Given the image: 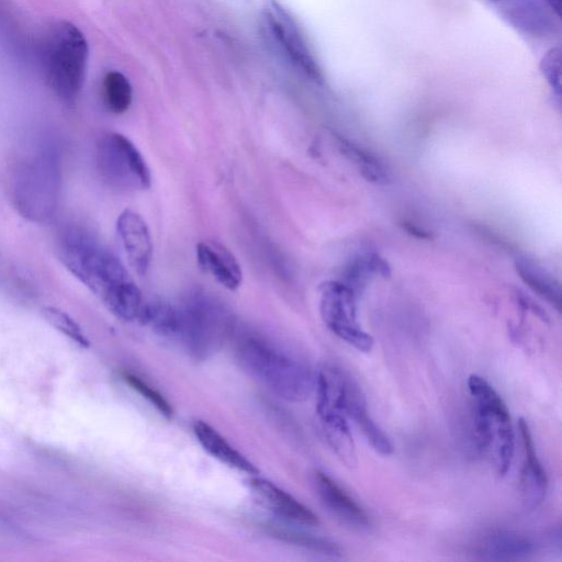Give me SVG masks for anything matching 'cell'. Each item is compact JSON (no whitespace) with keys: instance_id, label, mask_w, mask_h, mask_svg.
I'll return each mask as SVG.
<instances>
[{"instance_id":"obj_1","label":"cell","mask_w":562,"mask_h":562,"mask_svg":"<svg viewBox=\"0 0 562 562\" xmlns=\"http://www.w3.org/2000/svg\"><path fill=\"white\" fill-rule=\"evenodd\" d=\"M59 258L66 268L123 321L137 319L142 292L122 262L91 236L67 231L59 241Z\"/></svg>"},{"instance_id":"obj_2","label":"cell","mask_w":562,"mask_h":562,"mask_svg":"<svg viewBox=\"0 0 562 562\" xmlns=\"http://www.w3.org/2000/svg\"><path fill=\"white\" fill-rule=\"evenodd\" d=\"M243 369L283 400L305 401L315 387V374L299 358L257 338H244L237 348Z\"/></svg>"},{"instance_id":"obj_3","label":"cell","mask_w":562,"mask_h":562,"mask_svg":"<svg viewBox=\"0 0 562 562\" xmlns=\"http://www.w3.org/2000/svg\"><path fill=\"white\" fill-rule=\"evenodd\" d=\"M468 390L473 404L474 431L499 476H504L514 456V430L508 408L496 390L482 376L471 374Z\"/></svg>"},{"instance_id":"obj_4","label":"cell","mask_w":562,"mask_h":562,"mask_svg":"<svg viewBox=\"0 0 562 562\" xmlns=\"http://www.w3.org/2000/svg\"><path fill=\"white\" fill-rule=\"evenodd\" d=\"M317 414L335 412L350 418L360 428L373 449L383 456L393 452V446L371 417L361 387L346 371L325 366L315 374Z\"/></svg>"},{"instance_id":"obj_5","label":"cell","mask_w":562,"mask_h":562,"mask_svg":"<svg viewBox=\"0 0 562 562\" xmlns=\"http://www.w3.org/2000/svg\"><path fill=\"white\" fill-rule=\"evenodd\" d=\"M42 56L48 86L64 100H74L81 90L88 59L81 31L70 22H56L44 38Z\"/></svg>"},{"instance_id":"obj_6","label":"cell","mask_w":562,"mask_h":562,"mask_svg":"<svg viewBox=\"0 0 562 562\" xmlns=\"http://www.w3.org/2000/svg\"><path fill=\"white\" fill-rule=\"evenodd\" d=\"M98 167L112 187L143 191L150 187V170L137 147L120 133L104 135L98 144Z\"/></svg>"},{"instance_id":"obj_7","label":"cell","mask_w":562,"mask_h":562,"mask_svg":"<svg viewBox=\"0 0 562 562\" xmlns=\"http://www.w3.org/2000/svg\"><path fill=\"white\" fill-rule=\"evenodd\" d=\"M321 315L331 333L361 352H370L373 338L356 319L357 293L344 282L326 281L319 285Z\"/></svg>"},{"instance_id":"obj_8","label":"cell","mask_w":562,"mask_h":562,"mask_svg":"<svg viewBox=\"0 0 562 562\" xmlns=\"http://www.w3.org/2000/svg\"><path fill=\"white\" fill-rule=\"evenodd\" d=\"M265 10L273 36L292 63L313 81L322 83V69L294 18L274 0L268 1Z\"/></svg>"},{"instance_id":"obj_9","label":"cell","mask_w":562,"mask_h":562,"mask_svg":"<svg viewBox=\"0 0 562 562\" xmlns=\"http://www.w3.org/2000/svg\"><path fill=\"white\" fill-rule=\"evenodd\" d=\"M249 487L259 503L278 518L291 525L314 527L317 516L274 483L258 476L249 480Z\"/></svg>"},{"instance_id":"obj_10","label":"cell","mask_w":562,"mask_h":562,"mask_svg":"<svg viewBox=\"0 0 562 562\" xmlns=\"http://www.w3.org/2000/svg\"><path fill=\"white\" fill-rule=\"evenodd\" d=\"M116 233L131 268L144 276L153 258V241L145 220L126 209L117 217Z\"/></svg>"},{"instance_id":"obj_11","label":"cell","mask_w":562,"mask_h":562,"mask_svg":"<svg viewBox=\"0 0 562 562\" xmlns=\"http://www.w3.org/2000/svg\"><path fill=\"white\" fill-rule=\"evenodd\" d=\"M537 549V541L528 535L493 529L476 539L472 552L483 560L517 561L528 559Z\"/></svg>"},{"instance_id":"obj_12","label":"cell","mask_w":562,"mask_h":562,"mask_svg":"<svg viewBox=\"0 0 562 562\" xmlns=\"http://www.w3.org/2000/svg\"><path fill=\"white\" fill-rule=\"evenodd\" d=\"M518 429L524 451L520 473L522 502L526 508L535 509L542 503L546 496L548 477L537 456L529 425L522 417L518 420Z\"/></svg>"},{"instance_id":"obj_13","label":"cell","mask_w":562,"mask_h":562,"mask_svg":"<svg viewBox=\"0 0 562 562\" xmlns=\"http://www.w3.org/2000/svg\"><path fill=\"white\" fill-rule=\"evenodd\" d=\"M314 484L323 505L340 521L356 528L370 526L366 510L326 473L316 471Z\"/></svg>"},{"instance_id":"obj_14","label":"cell","mask_w":562,"mask_h":562,"mask_svg":"<svg viewBox=\"0 0 562 562\" xmlns=\"http://www.w3.org/2000/svg\"><path fill=\"white\" fill-rule=\"evenodd\" d=\"M196 260L201 269L218 284L236 290L243 280L241 268L233 252L215 240H203L196 245Z\"/></svg>"},{"instance_id":"obj_15","label":"cell","mask_w":562,"mask_h":562,"mask_svg":"<svg viewBox=\"0 0 562 562\" xmlns=\"http://www.w3.org/2000/svg\"><path fill=\"white\" fill-rule=\"evenodd\" d=\"M193 432L202 448L214 459L227 467L248 474L258 473V469L244 454L237 451L226 439L205 422L196 420Z\"/></svg>"},{"instance_id":"obj_16","label":"cell","mask_w":562,"mask_h":562,"mask_svg":"<svg viewBox=\"0 0 562 562\" xmlns=\"http://www.w3.org/2000/svg\"><path fill=\"white\" fill-rule=\"evenodd\" d=\"M137 319L157 335L179 340L182 326L180 307L162 301L143 303Z\"/></svg>"},{"instance_id":"obj_17","label":"cell","mask_w":562,"mask_h":562,"mask_svg":"<svg viewBox=\"0 0 562 562\" xmlns=\"http://www.w3.org/2000/svg\"><path fill=\"white\" fill-rule=\"evenodd\" d=\"M318 416L326 439L334 452L346 467L356 468L358 464L357 450L347 418L335 412Z\"/></svg>"},{"instance_id":"obj_18","label":"cell","mask_w":562,"mask_h":562,"mask_svg":"<svg viewBox=\"0 0 562 562\" xmlns=\"http://www.w3.org/2000/svg\"><path fill=\"white\" fill-rule=\"evenodd\" d=\"M516 270L520 279L541 299L561 308V286L559 281L542 266L528 258L516 260Z\"/></svg>"},{"instance_id":"obj_19","label":"cell","mask_w":562,"mask_h":562,"mask_svg":"<svg viewBox=\"0 0 562 562\" xmlns=\"http://www.w3.org/2000/svg\"><path fill=\"white\" fill-rule=\"evenodd\" d=\"M337 142L342 155L357 167L367 181L375 184L391 181V172L379 158L341 136H337Z\"/></svg>"},{"instance_id":"obj_20","label":"cell","mask_w":562,"mask_h":562,"mask_svg":"<svg viewBox=\"0 0 562 562\" xmlns=\"http://www.w3.org/2000/svg\"><path fill=\"white\" fill-rule=\"evenodd\" d=\"M103 97L112 113L126 112L132 103V87L127 78L119 71H109L103 79Z\"/></svg>"},{"instance_id":"obj_21","label":"cell","mask_w":562,"mask_h":562,"mask_svg":"<svg viewBox=\"0 0 562 562\" xmlns=\"http://www.w3.org/2000/svg\"><path fill=\"white\" fill-rule=\"evenodd\" d=\"M270 533L276 538H279L285 542L305 548L310 551H314L326 555H340V547L325 538L308 535L302 531L288 529L280 526H270Z\"/></svg>"},{"instance_id":"obj_22","label":"cell","mask_w":562,"mask_h":562,"mask_svg":"<svg viewBox=\"0 0 562 562\" xmlns=\"http://www.w3.org/2000/svg\"><path fill=\"white\" fill-rule=\"evenodd\" d=\"M44 318L57 330L66 335L68 338L72 339L76 344L81 347H89L90 341L82 331L79 324L69 316L66 312L53 307L46 306L42 311Z\"/></svg>"},{"instance_id":"obj_23","label":"cell","mask_w":562,"mask_h":562,"mask_svg":"<svg viewBox=\"0 0 562 562\" xmlns=\"http://www.w3.org/2000/svg\"><path fill=\"white\" fill-rule=\"evenodd\" d=\"M514 25L533 34L546 33L548 19L531 3L515 5L508 12Z\"/></svg>"},{"instance_id":"obj_24","label":"cell","mask_w":562,"mask_h":562,"mask_svg":"<svg viewBox=\"0 0 562 562\" xmlns=\"http://www.w3.org/2000/svg\"><path fill=\"white\" fill-rule=\"evenodd\" d=\"M124 380L144 398H146L155 408L165 417L169 418L172 415V407L168 401L155 389L149 386L146 382L137 375L124 373Z\"/></svg>"},{"instance_id":"obj_25","label":"cell","mask_w":562,"mask_h":562,"mask_svg":"<svg viewBox=\"0 0 562 562\" xmlns=\"http://www.w3.org/2000/svg\"><path fill=\"white\" fill-rule=\"evenodd\" d=\"M540 71L558 98L561 95V49L550 48L540 61Z\"/></svg>"},{"instance_id":"obj_26","label":"cell","mask_w":562,"mask_h":562,"mask_svg":"<svg viewBox=\"0 0 562 562\" xmlns=\"http://www.w3.org/2000/svg\"><path fill=\"white\" fill-rule=\"evenodd\" d=\"M404 227L408 233L414 234L419 238L429 239L431 237L428 232L420 229L419 227H416L413 224H404Z\"/></svg>"},{"instance_id":"obj_27","label":"cell","mask_w":562,"mask_h":562,"mask_svg":"<svg viewBox=\"0 0 562 562\" xmlns=\"http://www.w3.org/2000/svg\"><path fill=\"white\" fill-rule=\"evenodd\" d=\"M546 4L557 14V16H560L561 14V0H543Z\"/></svg>"},{"instance_id":"obj_28","label":"cell","mask_w":562,"mask_h":562,"mask_svg":"<svg viewBox=\"0 0 562 562\" xmlns=\"http://www.w3.org/2000/svg\"><path fill=\"white\" fill-rule=\"evenodd\" d=\"M496 1H498V0H496Z\"/></svg>"}]
</instances>
